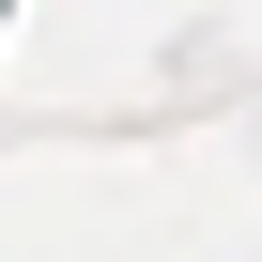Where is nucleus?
<instances>
[{
  "mask_svg": "<svg viewBox=\"0 0 262 262\" xmlns=\"http://www.w3.org/2000/svg\"><path fill=\"white\" fill-rule=\"evenodd\" d=\"M0 16H16V0H0Z\"/></svg>",
  "mask_w": 262,
  "mask_h": 262,
  "instance_id": "nucleus-1",
  "label": "nucleus"
}]
</instances>
